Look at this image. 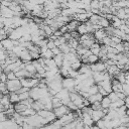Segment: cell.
<instances>
[{
  "label": "cell",
  "instance_id": "1",
  "mask_svg": "<svg viewBox=\"0 0 129 129\" xmlns=\"http://www.w3.org/2000/svg\"><path fill=\"white\" fill-rule=\"evenodd\" d=\"M6 88L9 92H16L18 89L21 88L20 81L19 79H14V80H8L6 81Z\"/></svg>",
  "mask_w": 129,
  "mask_h": 129
},
{
  "label": "cell",
  "instance_id": "2",
  "mask_svg": "<svg viewBox=\"0 0 129 129\" xmlns=\"http://www.w3.org/2000/svg\"><path fill=\"white\" fill-rule=\"evenodd\" d=\"M52 112L55 116L56 119H59L61 116H63L64 114H68L69 112H71L69 110V108L66 106V105H60L59 107H56V108H53L52 109Z\"/></svg>",
  "mask_w": 129,
  "mask_h": 129
},
{
  "label": "cell",
  "instance_id": "3",
  "mask_svg": "<svg viewBox=\"0 0 129 129\" xmlns=\"http://www.w3.org/2000/svg\"><path fill=\"white\" fill-rule=\"evenodd\" d=\"M61 85H62V88L67 89L69 92H72L74 91V87H75V80L73 78H70V77H67V78H62L61 80Z\"/></svg>",
  "mask_w": 129,
  "mask_h": 129
},
{
  "label": "cell",
  "instance_id": "4",
  "mask_svg": "<svg viewBox=\"0 0 129 129\" xmlns=\"http://www.w3.org/2000/svg\"><path fill=\"white\" fill-rule=\"evenodd\" d=\"M90 64V69L92 72H105L106 71V64L105 62H102V61H97L95 63H89Z\"/></svg>",
  "mask_w": 129,
  "mask_h": 129
},
{
  "label": "cell",
  "instance_id": "5",
  "mask_svg": "<svg viewBox=\"0 0 129 129\" xmlns=\"http://www.w3.org/2000/svg\"><path fill=\"white\" fill-rule=\"evenodd\" d=\"M93 35H94L95 41H96V42H99V43L102 41V39H103L105 36H107L106 31H105V29H104V28H100V29L95 30V31H94V33H93Z\"/></svg>",
  "mask_w": 129,
  "mask_h": 129
},
{
  "label": "cell",
  "instance_id": "6",
  "mask_svg": "<svg viewBox=\"0 0 129 129\" xmlns=\"http://www.w3.org/2000/svg\"><path fill=\"white\" fill-rule=\"evenodd\" d=\"M81 112H82V111H81ZM81 119H82V121H83L84 125H86V126L91 127L92 125H94V124H95V123H94V121H93V120H92V118H91V115H90L88 112H82Z\"/></svg>",
  "mask_w": 129,
  "mask_h": 129
},
{
  "label": "cell",
  "instance_id": "7",
  "mask_svg": "<svg viewBox=\"0 0 129 129\" xmlns=\"http://www.w3.org/2000/svg\"><path fill=\"white\" fill-rule=\"evenodd\" d=\"M0 15L5 17V18H11L14 15V12L9 8V7H5L0 5Z\"/></svg>",
  "mask_w": 129,
  "mask_h": 129
},
{
  "label": "cell",
  "instance_id": "8",
  "mask_svg": "<svg viewBox=\"0 0 129 129\" xmlns=\"http://www.w3.org/2000/svg\"><path fill=\"white\" fill-rule=\"evenodd\" d=\"M104 116H105V114L102 111V109H100V110H93L92 113H91V118L94 121V123H96L98 120L102 119Z\"/></svg>",
  "mask_w": 129,
  "mask_h": 129
},
{
  "label": "cell",
  "instance_id": "9",
  "mask_svg": "<svg viewBox=\"0 0 129 129\" xmlns=\"http://www.w3.org/2000/svg\"><path fill=\"white\" fill-rule=\"evenodd\" d=\"M96 85H99L101 86L106 92L110 93L112 92V85H111V80H104V81H101L100 83L96 84Z\"/></svg>",
  "mask_w": 129,
  "mask_h": 129
},
{
  "label": "cell",
  "instance_id": "10",
  "mask_svg": "<svg viewBox=\"0 0 129 129\" xmlns=\"http://www.w3.org/2000/svg\"><path fill=\"white\" fill-rule=\"evenodd\" d=\"M1 44H2V46H3V48L5 50H11L13 48V46H14L13 45V40H11L8 37H6L3 40H1Z\"/></svg>",
  "mask_w": 129,
  "mask_h": 129
},
{
  "label": "cell",
  "instance_id": "11",
  "mask_svg": "<svg viewBox=\"0 0 129 129\" xmlns=\"http://www.w3.org/2000/svg\"><path fill=\"white\" fill-rule=\"evenodd\" d=\"M19 58L21 59L22 62H27V61H31V60H32V59H31V56H30V54H29V51H28L26 48H24V49L21 51V53H20V55H19Z\"/></svg>",
  "mask_w": 129,
  "mask_h": 129
},
{
  "label": "cell",
  "instance_id": "12",
  "mask_svg": "<svg viewBox=\"0 0 129 129\" xmlns=\"http://www.w3.org/2000/svg\"><path fill=\"white\" fill-rule=\"evenodd\" d=\"M78 73L79 74H86L88 76H91L92 75V71L90 69V64L87 63V64H84L82 63V66L80 67V69L78 70Z\"/></svg>",
  "mask_w": 129,
  "mask_h": 129
},
{
  "label": "cell",
  "instance_id": "13",
  "mask_svg": "<svg viewBox=\"0 0 129 129\" xmlns=\"http://www.w3.org/2000/svg\"><path fill=\"white\" fill-rule=\"evenodd\" d=\"M102 98H103V96L101 94L96 93L94 95H90L88 97V101L90 102V104H92V103H95V102H100L102 100Z\"/></svg>",
  "mask_w": 129,
  "mask_h": 129
},
{
  "label": "cell",
  "instance_id": "14",
  "mask_svg": "<svg viewBox=\"0 0 129 129\" xmlns=\"http://www.w3.org/2000/svg\"><path fill=\"white\" fill-rule=\"evenodd\" d=\"M89 49H90V51H91V53H92V54L98 55V54H99V52H100V43L95 41V42L91 45V47H90Z\"/></svg>",
  "mask_w": 129,
  "mask_h": 129
},
{
  "label": "cell",
  "instance_id": "15",
  "mask_svg": "<svg viewBox=\"0 0 129 129\" xmlns=\"http://www.w3.org/2000/svg\"><path fill=\"white\" fill-rule=\"evenodd\" d=\"M52 59L54 60L56 67L60 68V67H61V63H62V60H63V54L60 52V53H58V54H56V55H53Z\"/></svg>",
  "mask_w": 129,
  "mask_h": 129
},
{
  "label": "cell",
  "instance_id": "16",
  "mask_svg": "<svg viewBox=\"0 0 129 129\" xmlns=\"http://www.w3.org/2000/svg\"><path fill=\"white\" fill-rule=\"evenodd\" d=\"M9 101L11 104H15L17 102H19V96L17 93L15 92H9Z\"/></svg>",
  "mask_w": 129,
  "mask_h": 129
},
{
  "label": "cell",
  "instance_id": "17",
  "mask_svg": "<svg viewBox=\"0 0 129 129\" xmlns=\"http://www.w3.org/2000/svg\"><path fill=\"white\" fill-rule=\"evenodd\" d=\"M24 63H25L24 70H25L26 72H28V73H30V74H32V75L36 73V70H35V68H34V66L32 64L31 61H27V62H24Z\"/></svg>",
  "mask_w": 129,
  "mask_h": 129
},
{
  "label": "cell",
  "instance_id": "18",
  "mask_svg": "<svg viewBox=\"0 0 129 129\" xmlns=\"http://www.w3.org/2000/svg\"><path fill=\"white\" fill-rule=\"evenodd\" d=\"M76 31L80 34V35H82V34H86V33H88L87 32V26H86V24L83 22L82 24L80 23L79 25H78V27H77V29H76Z\"/></svg>",
  "mask_w": 129,
  "mask_h": 129
},
{
  "label": "cell",
  "instance_id": "19",
  "mask_svg": "<svg viewBox=\"0 0 129 129\" xmlns=\"http://www.w3.org/2000/svg\"><path fill=\"white\" fill-rule=\"evenodd\" d=\"M98 24L102 27V28H106V27H108L111 23H110V21L109 20H107L105 17H103V16H101L100 17V19H99V22H98Z\"/></svg>",
  "mask_w": 129,
  "mask_h": 129
},
{
  "label": "cell",
  "instance_id": "20",
  "mask_svg": "<svg viewBox=\"0 0 129 129\" xmlns=\"http://www.w3.org/2000/svg\"><path fill=\"white\" fill-rule=\"evenodd\" d=\"M100 103H101L102 109H103V108H109V106H110V104H111V101L109 100V98H108L107 96H104V97L102 98V100L100 101Z\"/></svg>",
  "mask_w": 129,
  "mask_h": 129
},
{
  "label": "cell",
  "instance_id": "21",
  "mask_svg": "<svg viewBox=\"0 0 129 129\" xmlns=\"http://www.w3.org/2000/svg\"><path fill=\"white\" fill-rule=\"evenodd\" d=\"M58 48H59V51L62 53V54H66V53H68V52H70V49H71V47L69 46V44L66 42V43H62V44H60L59 46H57Z\"/></svg>",
  "mask_w": 129,
  "mask_h": 129
},
{
  "label": "cell",
  "instance_id": "22",
  "mask_svg": "<svg viewBox=\"0 0 129 129\" xmlns=\"http://www.w3.org/2000/svg\"><path fill=\"white\" fill-rule=\"evenodd\" d=\"M51 104H52V108H56V107H59L60 105H62L60 100L58 98H56L55 96L51 97Z\"/></svg>",
  "mask_w": 129,
  "mask_h": 129
},
{
  "label": "cell",
  "instance_id": "23",
  "mask_svg": "<svg viewBox=\"0 0 129 129\" xmlns=\"http://www.w3.org/2000/svg\"><path fill=\"white\" fill-rule=\"evenodd\" d=\"M40 57H43V58H52V57H53V53L51 52L50 49L47 48L43 53L40 54Z\"/></svg>",
  "mask_w": 129,
  "mask_h": 129
},
{
  "label": "cell",
  "instance_id": "24",
  "mask_svg": "<svg viewBox=\"0 0 129 129\" xmlns=\"http://www.w3.org/2000/svg\"><path fill=\"white\" fill-rule=\"evenodd\" d=\"M81 66H82L81 60H80V59H77V60H75V61H73V62L71 63V69H73V70H75V71H78Z\"/></svg>",
  "mask_w": 129,
  "mask_h": 129
},
{
  "label": "cell",
  "instance_id": "25",
  "mask_svg": "<svg viewBox=\"0 0 129 129\" xmlns=\"http://www.w3.org/2000/svg\"><path fill=\"white\" fill-rule=\"evenodd\" d=\"M50 112H51V111H48V110H45V109H41V110L37 111L36 114H37L38 116H40L41 118H45V117L48 116V114H49Z\"/></svg>",
  "mask_w": 129,
  "mask_h": 129
},
{
  "label": "cell",
  "instance_id": "26",
  "mask_svg": "<svg viewBox=\"0 0 129 129\" xmlns=\"http://www.w3.org/2000/svg\"><path fill=\"white\" fill-rule=\"evenodd\" d=\"M97 61H99V57H98V55H95V54H90L89 56H88V63H95V62H97Z\"/></svg>",
  "mask_w": 129,
  "mask_h": 129
},
{
  "label": "cell",
  "instance_id": "27",
  "mask_svg": "<svg viewBox=\"0 0 129 129\" xmlns=\"http://www.w3.org/2000/svg\"><path fill=\"white\" fill-rule=\"evenodd\" d=\"M96 93H98V86H97L96 84H94L93 86L89 87V89H88V94H89V95H94V94H96Z\"/></svg>",
  "mask_w": 129,
  "mask_h": 129
},
{
  "label": "cell",
  "instance_id": "28",
  "mask_svg": "<svg viewBox=\"0 0 129 129\" xmlns=\"http://www.w3.org/2000/svg\"><path fill=\"white\" fill-rule=\"evenodd\" d=\"M107 97L109 98V100L111 101V102H115V101H117L119 98H118V96H117V93H115V92H110L108 95H107Z\"/></svg>",
  "mask_w": 129,
  "mask_h": 129
},
{
  "label": "cell",
  "instance_id": "29",
  "mask_svg": "<svg viewBox=\"0 0 129 129\" xmlns=\"http://www.w3.org/2000/svg\"><path fill=\"white\" fill-rule=\"evenodd\" d=\"M99 3H100V0H91L90 2L91 9H99Z\"/></svg>",
  "mask_w": 129,
  "mask_h": 129
},
{
  "label": "cell",
  "instance_id": "30",
  "mask_svg": "<svg viewBox=\"0 0 129 129\" xmlns=\"http://www.w3.org/2000/svg\"><path fill=\"white\" fill-rule=\"evenodd\" d=\"M18 96H19V100H20V101L26 100V99H28V98H29V92L27 91V92L20 93V94H18Z\"/></svg>",
  "mask_w": 129,
  "mask_h": 129
},
{
  "label": "cell",
  "instance_id": "31",
  "mask_svg": "<svg viewBox=\"0 0 129 129\" xmlns=\"http://www.w3.org/2000/svg\"><path fill=\"white\" fill-rule=\"evenodd\" d=\"M90 107H91L92 110H100V109H102V107H101V103H100V102L92 103V104L90 105Z\"/></svg>",
  "mask_w": 129,
  "mask_h": 129
},
{
  "label": "cell",
  "instance_id": "32",
  "mask_svg": "<svg viewBox=\"0 0 129 129\" xmlns=\"http://www.w3.org/2000/svg\"><path fill=\"white\" fill-rule=\"evenodd\" d=\"M122 92L126 96H128V94H129V86H128V83H123L122 84Z\"/></svg>",
  "mask_w": 129,
  "mask_h": 129
},
{
  "label": "cell",
  "instance_id": "33",
  "mask_svg": "<svg viewBox=\"0 0 129 129\" xmlns=\"http://www.w3.org/2000/svg\"><path fill=\"white\" fill-rule=\"evenodd\" d=\"M15 74V77L17 79H21V78H24V74H25V70H19L17 72L14 73Z\"/></svg>",
  "mask_w": 129,
  "mask_h": 129
},
{
  "label": "cell",
  "instance_id": "34",
  "mask_svg": "<svg viewBox=\"0 0 129 129\" xmlns=\"http://www.w3.org/2000/svg\"><path fill=\"white\" fill-rule=\"evenodd\" d=\"M75 129H85V125H84V123H83L81 118H79V120H78V122H77V124L75 126Z\"/></svg>",
  "mask_w": 129,
  "mask_h": 129
},
{
  "label": "cell",
  "instance_id": "35",
  "mask_svg": "<svg viewBox=\"0 0 129 129\" xmlns=\"http://www.w3.org/2000/svg\"><path fill=\"white\" fill-rule=\"evenodd\" d=\"M119 29L122 30V31H123L124 33H126V34L129 33V28H128V25H126V24H122V25H120V26H119Z\"/></svg>",
  "mask_w": 129,
  "mask_h": 129
},
{
  "label": "cell",
  "instance_id": "36",
  "mask_svg": "<svg viewBox=\"0 0 129 129\" xmlns=\"http://www.w3.org/2000/svg\"><path fill=\"white\" fill-rule=\"evenodd\" d=\"M5 74H6V77H7V81L8 80H14V79H16L14 72H8V73H5Z\"/></svg>",
  "mask_w": 129,
  "mask_h": 129
},
{
  "label": "cell",
  "instance_id": "37",
  "mask_svg": "<svg viewBox=\"0 0 129 129\" xmlns=\"http://www.w3.org/2000/svg\"><path fill=\"white\" fill-rule=\"evenodd\" d=\"M97 86H98V93H99V94H101L103 97H104V96H107V95L109 94V93H108V92H106V91H105L101 86H99V85H97Z\"/></svg>",
  "mask_w": 129,
  "mask_h": 129
},
{
  "label": "cell",
  "instance_id": "38",
  "mask_svg": "<svg viewBox=\"0 0 129 129\" xmlns=\"http://www.w3.org/2000/svg\"><path fill=\"white\" fill-rule=\"evenodd\" d=\"M111 40H112V42H114L115 44L122 42V39H121V38H119V37H117V36H114V35L111 36Z\"/></svg>",
  "mask_w": 129,
  "mask_h": 129
},
{
  "label": "cell",
  "instance_id": "39",
  "mask_svg": "<svg viewBox=\"0 0 129 129\" xmlns=\"http://www.w3.org/2000/svg\"><path fill=\"white\" fill-rule=\"evenodd\" d=\"M47 39H48V38H47ZM46 47H47L48 49H52L53 47H55V45H54V43H53V40L48 39V40H47V43H46Z\"/></svg>",
  "mask_w": 129,
  "mask_h": 129
},
{
  "label": "cell",
  "instance_id": "40",
  "mask_svg": "<svg viewBox=\"0 0 129 129\" xmlns=\"http://www.w3.org/2000/svg\"><path fill=\"white\" fill-rule=\"evenodd\" d=\"M32 5H42L43 0H28Z\"/></svg>",
  "mask_w": 129,
  "mask_h": 129
},
{
  "label": "cell",
  "instance_id": "41",
  "mask_svg": "<svg viewBox=\"0 0 129 129\" xmlns=\"http://www.w3.org/2000/svg\"><path fill=\"white\" fill-rule=\"evenodd\" d=\"M7 81V77H6V74L4 72H1L0 74V82H3V83H6Z\"/></svg>",
  "mask_w": 129,
  "mask_h": 129
},
{
  "label": "cell",
  "instance_id": "42",
  "mask_svg": "<svg viewBox=\"0 0 129 129\" xmlns=\"http://www.w3.org/2000/svg\"><path fill=\"white\" fill-rule=\"evenodd\" d=\"M21 127H22V129H35L33 126H31L30 124H28V123H26V122H24Z\"/></svg>",
  "mask_w": 129,
  "mask_h": 129
},
{
  "label": "cell",
  "instance_id": "43",
  "mask_svg": "<svg viewBox=\"0 0 129 129\" xmlns=\"http://www.w3.org/2000/svg\"><path fill=\"white\" fill-rule=\"evenodd\" d=\"M5 120H7V116L4 113V111H2V112H0V122H3Z\"/></svg>",
  "mask_w": 129,
  "mask_h": 129
},
{
  "label": "cell",
  "instance_id": "44",
  "mask_svg": "<svg viewBox=\"0 0 129 129\" xmlns=\"http://www.w3.org/2000/svg\"><path fill=\"white\" fill-rule=\"evenodd\" d=\"M103 4L105 7H111L112 6V0H103Z\"/></svg>",
  "mask_w": 129,
  "mask_h": 129
},
{
  "label": "cell",
  "instance_id": "45",
  "mask_svg": "<svg viewBox=\"0 0 129 129\" xmlns=\"http://www.w3.org/2000/svg\"><path fill=\"white\" fill-rule=\"evenodd\" d=\"M51 50V52L53 53V55H56V54H58V53H60V51H59V48L57 47V46H55V47H53L52 49H50Z\"/></svg>",
  "mask_w": 129,
  "mask_h": 129
},
{
  "label": "cell",
  "instance_id": "46",
  "mask_svg": "<svg viewBox=\"0 0 129 129\" xmlns=\"http://www.w3.org/2000/svg\"><path fill=\"white\" fill-rule=\"evenodd\" d=\"M90 128H91V129H100V128H99V127H98V126H97L96 124H94V125H92V126H91Z\"/></svg>",
  "mask_w": 129,
  "mask_h": 129
},
{
  "label": "cell",
  "instance_id": "47",
  "mask_svg": "<svg viewBox=\"0 0 129 129\" xmlns=\"http://www.w3.org/2000/svg\"><path fill=\"white\" fill-rule=\"evenodd\" d=\"M60 129H71V128H70V126L67 124V125H63V126H61V128H60Z\"/></svg>",
  "mask_w": 129,
  "mask_h": 129
},
{
  "label": "cell",
  "instance_id": "48",
  "mask_svg": "<svg viewBox=\"0 0 129 129\" xmlns=\"http://www.w3.org/2000/svg\"><path fill=\"white\" fill-rule=\"evenodd\" d=\"M85 129H91V128H90L89 126H86V125H85Z\"/></svg>",
  "mask_w": 129,
  "mask_h": 129
},
{
  "label": "cell",
  "instance_id": "49",
  "mask_svg": "<svg viewBox=\"0 0 129 129\" xmlns=\"http://www.w3.org/2000/svg\"><path fill=\"white\" fill-rule=\"evenodd\" d=\"M126 1H128V0H126Z\"/></svg>",
  "mask_w": 129,
  "mask_h": 129
},
{
  "label": "cell",
  "instance_id": "50",
  "mask_svg": "<svg viewBox=\"0 0 129 129\" xmlns=\"http://www.w3.org/2000/svg\"><path fill=\"white\" fill-rule=\"evenodd\" d=\"M0 1H1V0H0Z\"/></svg>",
  "mask_w": 129,
  "mask_h": 129
}]
</instances>
